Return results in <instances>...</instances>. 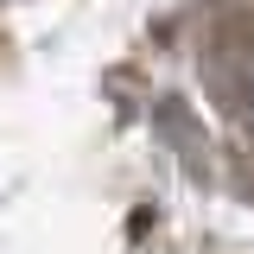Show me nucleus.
Segmentation results:
<instances>
[{"mask_svg":"<svg viewBox=\"0 0 254 254\" xmlns=\"http://www.w3.org/2000/svg\"><path fill=\"white\" fill-rule=\"evenodd\" d=\"M222 76H229V102H235L242 127L254 133V51H248V58H229V64H222Z\"/></svg>","mask_w":254,"mask_h":254,"instance_id":"obj_1","label":"nucleus"}]
</instances>
